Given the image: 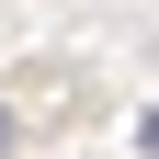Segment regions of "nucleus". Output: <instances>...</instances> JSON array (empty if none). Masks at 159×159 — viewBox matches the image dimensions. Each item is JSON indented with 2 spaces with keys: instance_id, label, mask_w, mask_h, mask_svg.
I'll return each mask as SVG.
<instances>
[{
  "instance_id": "f257e3e1",
  "label": "nucleus",
  "mask_w": 159,
  "mask_h": 159,
  "mask_svg": "<svg viewBox=\"0 0 159 159\" xmlns=\"http://www.w3.org/2000/svg\"><path fill=\"white\" fill-rule=\"evenodd\" d=\"M0 148H11V114H0Z\"/></svg>"
}]
</instances>
